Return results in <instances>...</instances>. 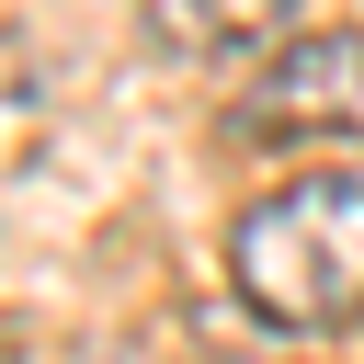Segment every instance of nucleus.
Wrapping results in <instances>:
<instances>
[{
    "mask_svg": "<svg viewBox=\"0 0 364 364\" xmlns=\"http://www.w3.org/2000/svg\"><path fill=\"white\" fill-rule=\"evenodd\" d=\"M228 273L273 330H364V159L273 182L228 228Z\"/></svg>",
    "mask_w": 364,
    "mask_h": 364,
    "instance_id": "obj_1",
    "label": "nucleus"
},
{
    "mask_svg": "<svg viewBox=\"0 0 364 364\" xmlns=\"http://www.w3.org/2000/svg\"><path fill=\"white\" fill-rule=\"evenodd\" d=\"M228 148L250 159H364V34H296L228 102Z\"/></svg>",
    "mask_w": 364,
    "mask_h": 364,
    "instance_id": "obj_2",
    "label": "nucleus"
},
{
    "mask_svg": "<svg viewBox=\"0 0 364 364\" xmlns=\"http://www.w3.org/2000/svg\"><path fill=\"white\" fill-rule=\"evenodd\" d=\"M136 23L171 57H262V46H296L307 0H136Z\"/></svg>",
    "mask_w": 364,
    "mask_h": 364,
    "instance_id": "obj_3",
    "label": "nucleus"
}]
</instances>
